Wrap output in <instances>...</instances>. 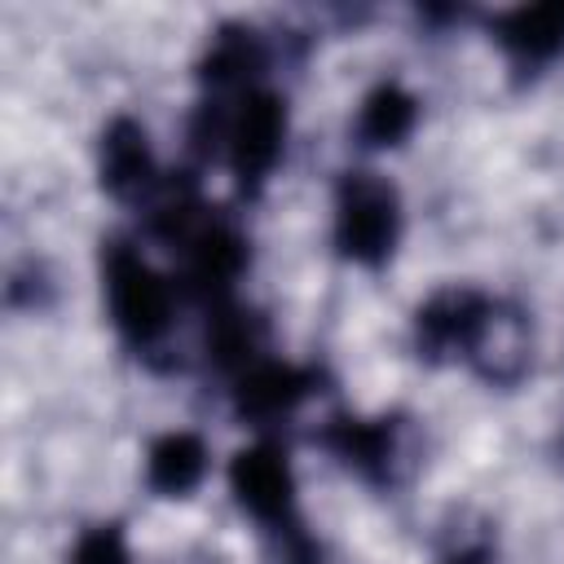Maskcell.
Segmentation results:
<instances>
[{
    "mask_svg": "<svg viewBox=\"0 0 564 564\" xmlns=\"http://www.w3.org/2000/svg\"><path fill=\"white\" fill-rule=\"evenodd\" d=\"M414 348L427 361H467L494 383L520 379L529 361L520 317L471 286H445L419 304Z\"/></svg>",
    "mask_w": 564,
    "mask_h": 564,
    "instance_id": "1",
    "label": "cell"
},
{
    "mask_svg": "<svg viewBox=\"0 0 564 564\" xmlns=\"http://www.w3.org/2000/svg\"><path fill=\"white\" fill-rule=\"evenodd\" d=\"M101 286H106V308L115 330L132 348H154L176 317V295L172 282L128 242H110L101 251Z\"/></svg>",
    "mask_w": 564,
    "mask_h": 564,
    "instance_id": "2",
    "label": "cell"
},
{
    "mask_svg": "<svg viewBox=\"0 0 564 564\" xmlns=\"http://www.w3.org/2000/svg\"><path fill=\"white\" fill-rule=\"evenodd\" d=\"M401 242V194L379 172H344L335 189V247L344 260L379 269Z\"/></svg>",
    "mask_w": 564,
    "mask_h": 564,
    "instance_id": "3",
    "label": "cell"
},
{
    "mask_svg": "<svg viewBox=\"0 0 564 564\" xmlns=\"http://www.w3.org/2000/svg\"><path fill=\"white\" fill-rule=\"evenodd\" d=\"M212 137L220 141L238 189L256 194L269 181V172L278 167L282 150H286V101L278 93L251 88V93L238 97L234 115L212 110Z\"/></svg>",
    "mask_w": 564,
    "mask_h": 564,
    "instance_id": "4",
    "label": "cell"
},
{
    "mask_svg": "<svg viewBox=\"0 0 564 564\" xmlns=\"http://www.w3.org/2000/svg\"><path fill=\"white\" fill-rule=\"evenodd\" d=\"M229 489L264 529H295V471L278 445L260 441L238 449L229 463Z\"/></svg>",
    "mask_w": 564,
    "mask_h": 564,
    "instance_id": "5",
    "label": "cell"
},
{
    "mask_svg": "<svg viewBox=\"0 0 564 564\" xmlns=\"http://www.w3.org/2000/svg\"><path fill=\"white\" fill-rule=\"evenodd\" d=\"M313 388H317V370L256 357L234 379V410L238 419H251V423H278V419H291Z\"/></svg>",
    "mask_w": 564,
    "mask_h": 564,
    "instance_id": "6",
    "label": "cell"
},
{
    "mask_svg": "<svg viewBox=\"0 0 564 564\" xmlns=\"http://www.w3.org/2000/svg\"><path fill=\"white\" fill-rule=\"evenodd\" d=\"M101 185L123 198V203H154V194L163 189L150 137L137 119H115L101 132Z\"/></svg>",
    "mask_w": 564,
    "mask_h": 564,
    "instance_id": "7",
    "label": "cell"
},
{
    "mask_svg": "<svg viewBox=\"0 0 564 564\" xmlns=\"http://www.w3.org/2000/svg\"><path fill=\"white\" fill-rule=\"evenodd\" d=\"M322 445L361 480L383 485L392 480V463H397V423L392 419H330L322 432Z\"/></svg>",
    "mask_w": 564,
    "mask_h": 564,
    "instance_id": "8",
    "label": "cell"
},
{
    "mask_svg": "<svg viewBox=\"0 0 564 564\" xmlns=\"http://www.w3.org/2000/svg\"><path fill=\"white\" fill-rule=\"evenodd\" d=\"M264 70V44L251 26L242 22H225L207 53H203V84L212 93H251L256 88V75Z\"/></svg>",
    "mask_w": 564,
    "mask_h": 564,
    "instance_id": "9",
    "label": "cell"
},
{
    "mask_svg": "<svg viewBox=\"0 0 564 564\" xmlns=\"http://www.w3.org/2000/svg\"><path fill=\"white\" fill-rule=\"evenodd\" d=\"M494 31H498V44L520 66H546L564 53V4L511 9L494 22Z\"/></svg>",
    "mask_w": 564,
    "mask_h": 564,
    "instance_id": "10",
    "label": "cell"
},
{
    "mask_svg": "<svg viewBox=\"0 0 564 564\" xmlns=\"http://www.w3.org/2000/svg\"><path fill=\"white\" fill-rule=\"evenodd\" d=\"M207 476V445L194 432H163L145 454V485L159 498H189Z\"/></svg>",
    "mask_w": 564,
    "mask_h": 564,
    "instance_id": "11",
    "label": "cell"
},
{
    "mask_svg": "<svg viewBox=\"0 0 564 564\" xmlns=\"http://www.w3.org/2000/svg\"><path fill=\"white\" fill-rule=\"evenodd\" d=\"M419 123V101L410 88H401L397 79L379 84L366 93L361 110H357V141L370 150H392L401 145Z\"/></svg>",
    "mask_w": 564,
    "mask_h": 564,
    "instance_id": "12",
    "label": "cell"
},
{
    "mask_svg": "<svg viewBox=\"0 0 564 564\" xmlns=\"http://www.w3.org/2000/svg\"><path fill=\"white\" fill-rule=\"evenodd\" d=\"M70 564H128V542H123L119 524H97V529H88V533L75 542Z\"/></svg>",
    "mask_w": 564,
    "mask_h": 564,
    "instance_id": "13",
    "label": "cell"
},
{
    "mask_svg": "<svg viewBox=\"0 0 564 564\" xmlns=\"http://www.w3.org/2000/svg\"><path fill=\"white\" fill-rule=\"evenodd\" d=\"M445 564H489V551L485 546H458Z\"/></svg>",
    "mask_w": 564,
    "mask_h": 564,
    "instance_id": "14",
    "label": "cell"
}]
</instances>
